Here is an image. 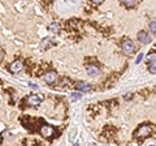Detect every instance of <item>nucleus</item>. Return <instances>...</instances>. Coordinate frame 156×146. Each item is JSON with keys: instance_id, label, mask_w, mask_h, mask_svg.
Wrapping results in <instances>:
<instances>
[{"instance_id": "1", "label": "nucleus", "mask_w": 156, "mask_h": 146, "mask_svg": "<svg viewBox=\"0 0 156 146\" xmlns=\"http://www.w3.org/2000/svg\"><path fill=\"white\" fill-rule=\"evenodd\" d=\"M152 134V128L148 125V124H143V125H140L138 129L135 130V137L140 140V141H143L144 138H147L150 137V136Z\"/></svg>"}, {"instance_id": "2", "label": "nucleus", "mask_w": 156, "mask_h": 146, "mask_svg": "<svg viewBox=\"0 0 156 146\" xmlns=\"http://www.w3.org/2000/svg\"><path fill=\"white\" fill-rule=\"evenodd\" d=\"M121 50H122V52L125 53V55H131V53L135 51L134 42L131 39H125L122 42V45H121Z\"/></svg>"}, {"instance_id": "3", "label": "nucleus", "mask_w": 156, "mask_h": 146, "mask_svg": "<svg viewBox=\"0 0 156 146\" xmlns=\"http://www.w3.org/2000/svg\"><path fill=\"white\" fill-rule=\"evenodd\" d=\"M41 134L43 136V137H46V138H52L53 136L56 134V132H55V129H53L51 125H43L41 128Z\"/></svg>"}, {"instance_id": "4", "label": "nucleus", "mask_w": 156, "mask_h": 146, "mask_svg": "<svg viewBox=\"0 0 156 146\" xmlns=\"http://www.w3.org/2000/svg\"><path fill=\"white\" fill-rule=\"evenodd\" d=\"M136 38H138V41L142 43V45H148V43L151 42L150 34L147 31H144V30H140L138 34H136Z\"/></svg>"}, {"instance_id": "5", "label": "nucleus", "mask_w": 156, "mask_h": 146, "mask_svg": "<svg viewBox=\"0 0 156 146\" xmlns=\"http://www.w3.org/2000/svg\"><path fill=\"white\" fill-rule=\"evenodd\" d=\"M27 103L33 106V107H38L42 103V95H37V94H31L27 97Z\"/></svg>"}, {"instance_id": "6", "label": "nucleus", "mask_w": 156, "mask_h": 146, "mask_svg": "<svg viewBox=\"0 0 156 146\" xmlns=\"http://www.w3.org/2000/svg\"><path fill=\"white\" fill-rule=\"evenodd\" d=\"M43 80H44L47 84H55V82L57 81V73L56 72H47L44 76H43Z\"/></svg>"}, {"instance_id": "7", "label": "nucleus", "mask_w": 156, "mask_h": 146, "mask_svg": "<svg viewBox=\"0 0 156 146\" xmlns=\"http://www.w3.org/2000/svg\"><path fill=\"white\" fill-rule=\"evenodd\" d=\"M23 68V63L22 60H14L11 65H9V72H12V73H17L20 72Z\"/></svg>"}, {"instance_id": "8", "label": "nucleus", "mask_w": 156, "mask_h": 146, "mask_svg": "<svg viewBox=\"0 0 156 146\" xmlns=\"http://www.w3.org/2000/svg\"><path fill=\"white\" fill-rule=\"evenodd\" d=\"M76 87H77L78 91H81V93H89V91L91 90V86L87 84V82H85V81H80L76 85Z\"/></svg>"}, {"instance_id": "9", "label": "nucleus", "mask_w": 156, "mask_h": 146, "mask_svg": "<svg viewBox=\"0 0 156 146\" xmlns=\"http://www.w3.org/2000/svg\"><path fill=\"white\" fill-rule=\"evenodd\" d=\"M86 69H87V73H89L91 77H96V76L100 75V69H99V68H98L96 65L90 64V65L86 67Z\"/></svg>"}, {"instance_id": "10", "label": "nucleus", "mask_w": 156, "mask_h": 146, "mask_svg": "<svg viewBox=\"0 0 156 146\" xmlns=\"http://www.w3.org/2000/svg\"><path fill=\"white\" fill-rule=\"evenodd\" d=\"M48 30L52 31V33H58L60 31V25H58L57 22H52L48 25Z\"/></svg>"}, {"instance_id": "11", "label": "nucleus", "mask_w": 156, "mask_h": 146, "mask_svg": "<svg viewBox=\"0 0 156 146\" xmlns=\"http://www.w3.org/2000/svg\"><path fill=\"white\" fill-rule=\"evenodd\" d=\"M146 59H147L148 63H154L156 61V52H150L147 56H146Z\"/></svg>"}, {"instance_id": "12", "label": "nucleus", "mask_w": 156, "mask_h": 146, "mask_svg": "<svg viewBox=\"0 0 156 146\" xmlns=\"http://www.w3.org/2000/svg\"><path fill=\"white\" fill-rule=\"evenodd\" d=\"M122 3L126 7H134L135 4L138 3V0H122Z\"/></svg>"}, {"instance_id": "13", "label": "nucleus", "mask_w": 156, "mask_h": 146, "mask_svg": "<svg viewBox=\"0 0 156 146\" xmlns=\"http://www.w3.org/2000/svg\"><path fill=\"white\" fill-rule=\"evenodd\" d=\"M148 27H150L151 33H152V34H155V35H156V21H152V22H150Z\"/></svg>"}, {"instance_id": "14", "label": "nucleus", "mask_w": 156, "mask_h": 146, "mask_svg": "<svg viewBox=\"0 0 156 146\" xmlns=\"http://www.w3.org/2000/svg\"><path fill=\"white\" fill-rule=\"evenodd\" d=\"M148 71H150L151 73H154V75H156V61H154V63H150Z\"/></svg>"}, {"instance_id": "15", "label": "nucleus", "mask_w": 156, "mask_h": 146, "mask_svg": "<svg viewBox=\"0 0 156 146\" xmlns=\"http://www.w3.org/2000/svg\"><path fill=\"white\" fill-rule=\"evenodd\" d=\"M81 97H82L81 93H74V94L72 95V99L73 100H78V99H81Z\"/></svg>"}, {"instance_id": "16", "label": "nucleus", "mask_w": 156, "mask_h": 146, "mask_svg": "<svg viewBox=\"0 0 156 146\" xmlns=\"http://www.w3.org/2000/svg\"><path fill=\"white\" fill-rule=\"evenodd\" d=\"M142 60H143V53H142V52H140V53H139V55H138V56H136V59H135V64H139V63H140V61H142Z\"/></svg>"}, {"instance_id": "17", "label": "nucleus", "mask_w": 156, "mask_h": 146, "mask_svg": "<svg viewBox=\"0 0 156 146\" xmlns=\"http://www.w3.org/2000/svg\"><path fill=\"white\" fill-rule=\"evenodd\" d=\"M91 2H92V3H95V4H101V3L104 2V0H91Z\"/></svg>"}, {"instance_id": "18", "label": "nucleus", "mask_w": 156, "mask_h": 146, "mask_svg": "<svg viewBox=\"0 0 156 146\" xmlns=\"http://www.w3.org/2000/svg\"><path fill=\"white\" fill-rule=\"evenodd\" d=\"M29 85H30V87H33V89H35V90H38V89H39L38 85H34V84H31V82H30V84H29Z\"/></svg>"}, {"instance_id": "19", "label": "nucleus", "mask_w": 156, "mask_h": 146, "mask_svg": "<svg viewBox=\"0 0 156 146\" xmlns=\"http://www.w3.org/2000/svg\"><path fill=\"white\" fill-rule=\"evenodd\" d=\"M3 57H4V52H3L2 50H0V63L3 61Z\"/></svg>"}, {"instance_id": "20", "label": "nucleus", "mask_w": 156, "mask_h": 146, "mask_svg": "<svg viewBox=\"0 0 156 146\" xmlns=\"http://www.w3.org/2000/svg\"><path fill=\"white\" fill-rule=\"evenodd\" d=\"M46 2H50L51 3V2H53V0H46Z\"/></svg>"}]
</instances>
